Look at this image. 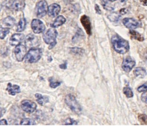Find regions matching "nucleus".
I'll return each instance as SVG.
<instances>
[{
	"instance_id": "1",
	"label": "nucleus",
	"mask_w": 147,
	"mask_h": 126,
	"mask_svg": "<svg viewBox=\"0 0 147 126\" xmlns=\"http://www.w3.org/2000/svg\"><path fill=\"white\" fill-rule=\"evenodd\" d=\"M111 42L114 49L119 54H126L129 49L128 42L117 35H114L113 36Z\"/></svg>"
},
{
	"instance_id": "2",
	"label": "nucleus",
	"mask_w": 147,
	"mask_h": 126,
	"mask_svg": "<svg viewBox=\"0 0 147 126\" xmlns=\"http://www.w3.org/2000/svg\"><path fill=\"white\" fill-rule=\"evenodd\" d=\"M42 52L40 49L32 47L31 48L28 53L26 54L25 59V62L26 63H35L38 61L41 58Z\"/></svg>"
},
{
	"instance_id": "3",
	"label": "nucleus",
	"mask_w": 147,
	"mask_h": 126,
	"mask_svg": "<svg viewBox=\"0 0 147 126\" xmlns=\"http://www.w3.org/2000/svg\"><path fill=\"white\" fill-rule=\"evenodd\" d=\"M65 103L73 112L79 114L82 112V107L78 104L75 97L72 94H67L65 98Z\"/></svg>"
},
{
	"instance_id": "4",
	"label": "nucleus",
	"mask_w": 147,
	"mask_h": 126,
	"mask_svg": "<svg viewBox=\"0 0 147 126\" xmlns=\"http://www.w3.org/2000/svg\"><path fill=\"white\" fill-rule=\"evenodd\" d=\"M48 12V6L45 0H41L36 5L35 13L38 18H43Z\"/></svg>"
},
{
	"instance_id": "5",
	"label": "nucleus",
	"mask_w": 147,
	"mask_h": 126,
	"mask_svg": "<svg viewBox=\"0 0 147 126\" xmlns=\"http://www.w3.org/2000/svg\"><path fill=\"white\" fill-rule=\"evenodd\" d=\"M57 32L55 29H49L43 34V40L46 44H51L52 43H55L56 38L57 36Z\"/></svg>"
},
{
	"instance_id": "6",
	"label": "nucleus",
	"mask_w": 147,
	"mask_h": 126,
	"mask_svg": "<svg viewBox=\"0 0 147 126\" xmlns=\"http://www.w3.org/2000/svg\"><path fill=\"white\" fill-rule=\"evenodd\" d=\"M27 47L23 44H18L15 47L14 54L18 61H22L26 55Z\"/></svg>"
},
{
	"instance_id": "7",
	"label": "nucleus",
	"mask_w": 147,
	"mask_h": 126,
	"mask_svg": "<svg viewBox=\"0 0 147 126\" xmlns=\"http://www.w3.org/2000/svg\"><path fill=\"white\" fill-rule=\"evenodd\" d=\"M31 27L35 34H41L45 30L46 27L40 19H34L31 23Z\"/></svg>"
},
{
	"instance_id": "8",
	"label": "nucleus",
	"mask_w": 147,
	"mask_h": 126,
	"mask_svg": "<svg viewBox=\"0 0 147 126\" xmlns=\"http://www.w3.org/2000/svg\"><path fill=\"white\" fill-rule=\"evenodd\" d=\"M22 109L28 113H32L35 111L36 109V104L29 100H24L21 103Z\"/></svg>"
},
{
	"instance_id": "9",
	"label": "nucleus",
	"mask_w": 147,
	"mask_h": 126,
	"mask_svg": "<svg viewBox=\"0 0 147 126\" xmlns=\"http://www.w3.org/2000/svg\"><path fill=\"white\" fill-rule=\"evenodd\" d=\"M122 23L126 27L131 29H136L140 25V23L138 21L130 18H124L122 21Z\"/></svg>"
},
{
	"instance_id": "10",
	"label": "nucleus",
	"mask_w": 147,
	"mask_h": 126,
	"mask_svg": "<svg viewBox=\"0 0 147 126\" xmlns=\"http://www.w3.org/2000/svg\"><path fill=\"white\" fill-rule=\"evenodd\" d=\"M136 62L135 61L131 58V57L128 56L125 58L123 61L122 63V68L126 72H129L131 70H132L133 68L135 66Z\"/></svg>"
},
{
	"instance_id": "11",
	"label": "nucleus",
	"mask_w": 147,
	"mask_h": 126,
	"mask_svg": "<svg viewBox=\"0 0 147 126\" xmlns=\"http://www.w3.org/2000/svg\"><path fill=\"white\" fill-rule=\"evenodd\" d=\"M38 38L32 34H29L26 37L25 44L26 47H33L38 44Z\"/></svg>"
},
{
	"instance_id": "12",
	"label": "nucleus",
	"mask_w": 147,
	"mask_h": 126,
	"mask_svg": "<svg viewBox=\"0 0 147 126\" xmlns=\"http://www.w3.org/2000/svg\"><path fill=\"white\" fill-rule=\"evenodd\" d=\"M61 7L58 4L54 3L48 7V15L49 17L54 18L59 15L60 12Z\"/></svg>"
},
{
	"instance_id": "13",
	"label": "nucleus",
	"mask_w": 147,
	"mask_h": 126,
	"mask_svg": "<svg viewBox=\"0 0 147 126\" xmlns=\"http://www.w3.org/2000/svg\"><path fill=\"white\" fill-rule=\"evenodd\" d=\"M24 38V35L22 34H13L10 39V44L12 46L18 45Z\"/></svg>"
},
{
	"instance_id": "14",
	"label": "nucleus",
	"mask_w": 147,
	"mask_h": 126,
	"mask_svg": "<svg viewBox=\"0 0 147 126\" xmlns=\"http://www.w3.org/2000/svg\"><path fill=\"white\" fill-rule=\"evenodd\" d=\"M81 23H82L84 28H85L86 33L88 35L91 34V25L90 18L86 15H83L81 18Z\"/></svg>"
},
{
	"instance_id": "15",
	"label": "nucleus",
	"mask_w": 147,
	"mask_h": 126,
	"mask_svg": "<svg viewBox=\"0 0 147 126\" xmlns=\"http://www.w3.org/2000/svg\"><path fill=\"white\" fill-rule=\"evenodd\" d=\"M25 5L26 4L24 0H15L12 2V7L16 11H20L24 9Z\"/></svg>"
},
{
	"instance_id": "16",
	"label": "nucleus",
	"mask_w": 147,
	"mask_h": 126,
	"mask_svg": "<svg viewBox=\"0 0 147 126\" xmlns=\"http://www.w3.org/2000/svg\"><path fill=\"white\" fill-rule=\"evenodd\" d=\"M6 90L11 95H15L17 93L21 92L20 88L17 85H12L10 83H9L7 87L6 88Z\"/></svg>"
},
{
	"instance_id": "17",
	"label": "nucleus",
	"mask_w": 147,
	"mask_h": 126,
	"mask_svg": "<svg viewBox=\"0 0 147 126\" xmlns=\"http://www.w3.org/2000/svg\"><path fill=\"white\" fill-rule=\"evenodd\" d=\"M15 23H16V21L12 17H7L3 20V24L7 28L13 27Z\"/></svg>"
},
{
	"instance_id": "18",
	"label": "nucleus",
	"mask_w": 147,
	"mask_h": 126,
	"mask_svg": "<svg viewBox=\"0 0 147 126\" xmlns=\"http://www.w3.org/2000/svg\"><path fill=\"white\" fill-rule=\"evenodd\" d=\"M65 22H66V18L64 17H63V16L60 15L55 19L53 23L51 24V27L54 28H57L63 24Z\"/></svg>"
},
{
	"instance_id": "19",
	"label": "nucleus",
	"mask_w": 147,
	"mask_h": 126,
	"mask_svg": "<svg viewBox=\"0 0 147 126\" xmlns=\"http://www.w3.org/2000/svg\"><path fill=\"white\" fill-rule=\"evenodd\" d=\"M35 96L36 99V101L39 104L41 105V106H43L45 104L49 102V98L47 97L43 96L42 94L39 93H36Z\"/></svg>"
},
{
	"instance_id": "20",
	"label": "nucleus",
	"mask_w": 147,
	"mask_h": 126,
	"mask_svg": "<svg viewBox=\"0 0 147 126\" xmlns=\"http://www.w3.org/2000/svg\"><path fill=\"white\" fill-rule=\"evenodd\" d=\"M134 73L136 77H140V78H144L146 75V72L142 67H138L134 71Z\"/></svg>"
},
{
	"instance_id": "21",
	"label": "nucleus",
	"mask_w": 147,
	"mask_h": 126,
	"mask_svg": "<svg viewBox=\"0 0 147 126\" xmlns=\"http://www.w3.org/2000/svg\"><path fill=\"white\" fill-rule=\"evenodd\" d=\"M26 26V20L24 18H21V19L20 20V21L17 25V32H23Z\"/></svg>"
},
{
	"instance_id": "22",
	"label": "nucleus",
	"mask_w": 147,
	"mask_h": 126,
	"mask_svg": "<svg viewBox=\"0 0 147 126\" xmlns=\"http://www.w3.org/2000/svg\"><path fill=\"white\" fill-rule=\"evenodd\" d=\"M129 34L131 36V38H133L135 40H137L140 41H144V37L141 34L138 33V32H136L134 30H130L129 31Z\"/></svg>"
},
{
	"instance_id": "23",
	"label": "nucleus",
	"mask_w": 147,
	"mask_h": 126,
	"mask_svg": "<svg viewBox=\"0 0 147 126\" xmlns=\"http://www.w3.org/2000/svg\"><path fill=\"white\" fill-rule=\"evenodd\" d=\"M9 33V29L0 26V39H4Z\"/></svg>"
},
{
	"instance_id": "24",
	"label": "nucleus",
	"mask_w": 147,
	"mask_h": 126,
	"mask_svg": "<svg viewBox=\"0 0 147 126\" xmlns=\"http://www.w3.org/2000/svg\"><path fill=\"white\" fill-rule=\"evenodd\" d=\"M22 125H35L36 123L35 121L30 118H24L20 123Z\"/></svg>"
},
{
	"instance_id": "25",
	"label": "nucleus",
	"mask_w": 147,
	"mask_h": 126,
	"mask_svg": "<svg viewBox=\"0 0 147 126\" xmlns=\"http://www.w3.org/2000/svg\"><path fill=\"white\" fill-rule=\"evenodd\" d=\"M123 93L128 98H131L133 97V92L131 89L128 87H125L123 88Z\"/></svg>"
},
{
	"instance_id": "26",
	"label": "nucleus",
	"mask_w": 147,
	"mask_h": 126,
	"mask_svg": "<svg viewBox=\"0 0 147 126\" xmlns=\"http://www.w3.org/2000/svg\"><path fill=\"white\" fill-rule=\"evenodd\" d=\"M120 17V15L117 14V13H113L108 16L109 19L111 21H115L119 20V18Z\"/></svg>"
},
{
	"instance_id": "27",
	"label": "nucleus",
	"mask_w": 147,
	"mask_h": 126,
	"mask_svg": "<svg viewBox=\"0 0 147 126\" xmlns=\"http://www.w3.org/2000/svg\"><path fill=\"white\" fill-rule=\"evenodd\" d=\"M64 124H65V125H77V123L76 121L75 120H74L71 118H67V119L65 120Z\"/></svg>"
},
{
	"instance_id": "28",
	"label": "nucleus",
	"mask_w": 147,
	"mask_h": 126,
	"mask_svg": "<svg viewBox=\"0 0 147 126\" xmlns=\"http://www.w3.org/2000/svg\"><path fill=\"white\" fill-rule=\"evenodd\" d=\"M138 90L139 92H145L147 91V83H145L142 86L138 87Z\"/></svg>"
},
{
	"instance_id": "29",
	"label": "nucleus",
	"mask_w": 147,
	"mask_h": 126,
	"mask_svg": "<svg viewBox=\"0 0 147 126\" xmlns=\"http://www.w3.org/2000/svg\"><path fill=\"white\" fill-rule=\"evenodd\" d=\"M139 118L142 123L147 124V117H146L145 115H140Z\"/></svg>"
},
{
	"instance_id": "30",
	"label": "nucleus",
	"mask_w": 147,
	"mask_h": 126,
	"mask_svg": "<svg viewBox=\"0 0 147 126\" xmlns=\"http://www.w3.org/2000/svg\"><path fill=\"white\" fill-rule=\"evenodd\" d=\"M141 99L143 102L147 104V92L146 91L142 94V95L141 97Z\"/></svg>"
},
{
	"instance_id": "31",
	"label": "nucleus",
	"mask_w": 147,
	"mask_h": 126,
	"mask_svg": "<svg viewBox=\"0 0 147 126\" xmlns=\"http://www.w3.org/2000/svg\"><path fill=\"white\" fill-rule=\"evenodd\" d=\"M60 85V82H51L50 83V87L52 88H55Z\"/></svg>"
},
{
	"instance_id": "32",
	"label": "nucleus",
	"mask_w": 147,
	"mask_h": 126,
	"mask_svg": "<svg viewBox=\"0 0 147 126\" xmlns=\"http://www.w3.org/2000/svg\"><path fill=\"white\" fill-rule=\"evenodd\" d=\"M5 112H6V109L0 107V118L3 116L4 114L5 113Z\"/></svg>"
},
{
	"instance_id": "33",
	"label": "nucleus",
	"mask_w": 147,
	"mask_h": 126,
	"mask_svg": "<svg viewBox=\"0 0 147 126\" xmlns=\"http://www.w3.org/2000/svg\"><path fill=\"white\" fill-rule=\"evenodd\" d=\"M102 1H103V6H106L108 2H113V1H116V0H102Z\"/></svg>"
},
{
	"instance_id": "34",
	"label": "nucleus",
	"mask_w": 147,
	"mask_h": 126,
	"mask_svg": "<svg viewBox=\"0 0 147 126\" xmlns=\"http://www.w3.org/2000/svg\"><path fill=\"white\" fill-rule=\"evenodd\" d=\"M7 123L6 119H1L0 120V125H7Z\"/></svg>"
},
{
	"instance_id": "35",
	"label": "nucleus",
	"mask_w": 147,
	"mask_h": 126,
	"mask_svg": "<svg viewBox=\"0 0 147 126\" xmlns=\"http://www.w3.org/2000/svg\"><path fill=\"white\" fill-rule=\"evenodd\" d=\"M140 1L144 6H147V0H140Z\"/></svg>"
},
{
	"instance_id": "36",
	"label": "nucleus",
	"mask_w": 147,
	"mask_h": 126,
	"mask_svg": "<svg viewBox=\"0 0 147 126\" xmlns=\"http://www.w3.org/2000/svg\"><path fill=\"white\" fill-rule=\"evenodd\" d=\"M96 9L97 13H99V14H100V13H101V11H100V8H99V7L97 6V4L96 5Z\"/></svg>"
},
{
	"instance_id": "37",
	"label": "nucleus",
	"mask_w": 147,
	"mask_h": 126,
	"mask_svg": "<svg viewBox=\"0 0 147 126\" xmlns=\"http://www.w3.org/2000/svg\"><path fill=\"white\" fill-rule=\"evenodd\" d=\"M144 58L147 60V48L145 50V52L144 53Z\"/></svg>"
},
{
	"instance_id": "38",
	"label": "nucleus",
	"mask_w": 147,
	"mask_h": 126,
	"mask_svg": "<svg viewBox=\"0 0 147 126\" xmlns=\"http://www.w3.org/2000/svg\"><path fill=\"white\" fill-rule=\"evenodd\" d=\"M60 67L61 68V69H66V66H65V64L60 65Z\"/></svg>"
},
{
	"instance_id": "39",
	"label": "nucleus",
	"mask_w": 147,
	"mask_h": 126,
	"mask_svg": "<svg viewBox=\"0 0 147 126\" xmlns=\"http://www.w3.org/2000/svg\"><path fill=\"white\" fill-rule=\"evenodd\" d=\"M2 7H3V6H2V4L0 3V10H1V9H2Z\"/></svg>"
}]
</instances>
